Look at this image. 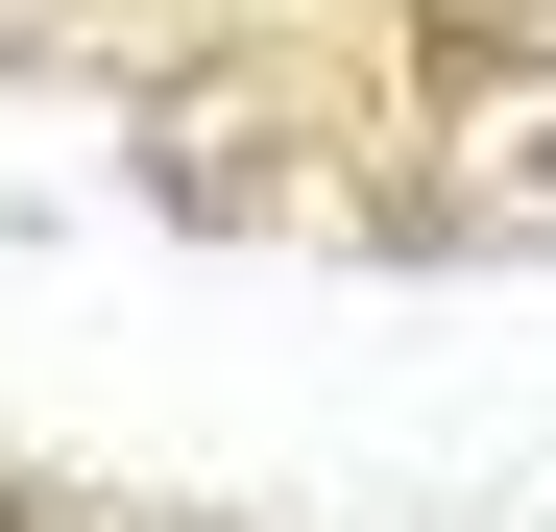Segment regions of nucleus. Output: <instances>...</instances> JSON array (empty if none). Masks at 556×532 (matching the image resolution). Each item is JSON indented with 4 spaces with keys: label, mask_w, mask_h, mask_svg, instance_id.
I'll return each instance as SVG.
<instances>
[{
    "label": "nucleus",
    "mask_w": 556,
    "mask_h": 532,
    "mask_svg": "<svg viewBox=\"0 0 556 532\" xmlns=\"http://www.w3.org/2000/svg\"><path fill=\"white\" fill-rule=\"evenodd\" d=\"M388 242H459V266H532L556 242V73L435 25V169L388 194Z\"/></svg>",
    "instance_id": "f257e3e1"
},
{
    "label": "nucleus",
    "mask_w": 556,
    "mask_h": 532,
    "mask_svg": "<svg viewBox=\"0 0 556 532\" xmlns=\"http://www.w3.org/2000/svg\"><path fill=\"white\" fill-rule=\"evenodd\" d=\"M0 532H25V508H0Z\"/></svg>",
    "instance_id": "7ed1b4c3"
},
{
    "label": "nucleus",
    "mask_w": 556,
    "mask_h": 532,
    "mask_svg": "<svg viewBox=\"0 0 556 532\" xmlns=\"http://www.w3.org/2000/svg\"><path fill=\"white\" fill-rule=\"evenodd\" d=\"M146 194L194 218V242H218V218H266V194H291V98H242V73H194V98L146 122Z\"/></svg>",
    "instance_id": "f03ea898"
}]
</instances>
